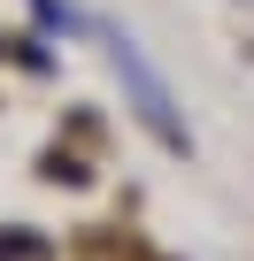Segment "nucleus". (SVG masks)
Listing matches in <instances>:
<instances>
[{"instance_id": "obj_1", "label": "nucleus", "mask_w": 254, "mask_h": 261, "mask_svg": "<svg viewBox=\"0 0 254 261\" xmlns=\"http://www.w3.org/2000/svg\"><path fill=\"white\" fill-rule=\"evenodd\" d=\"M100 31V46H108V62H116V77H123V92H131V108H139V123L154 130V139L170 146V154H193V123H185V108H177V92L162 85V69L139 54V39L123 31V23H93Z\"/></svg>"}]
</instances>
